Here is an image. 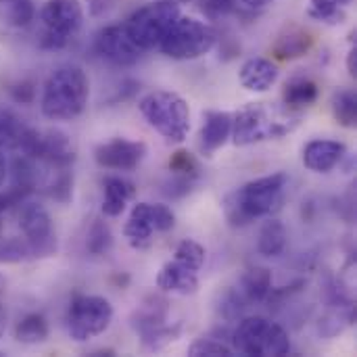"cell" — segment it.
I'll list each match as a JSON object with an SVG mask.
<instances>
[{"label":"cell","mask_w":357,"mask_h":357,"mask_svg":"<svg viewBox=\"0 0 357 357\" xmlns=\"http://www.w3.org/2000/svg\"><path fill=\"white\" fill-rule=\"evenodd\" d=\"M272 291V272L261 266H251L241 276L238 293L247 303H261Z\"/></svg>","instance_id":"21"},{"label":"cell","mask_w":357,"mask_h":357,"mask_svg":"<svg viewBox=\"0 0 357 357\" xmlns=\"http://www.w3.org/2000/svg\"><path fill=\"white\" fill-rule=\"evenodd\" d=\"M157 289H161L163 293H172V295H195L199 289V276L195 270L186 268L180 261H167L159 274H157Z\"/></svg>","instance_id":"16"},{"label":"cell","mask_w":357,"mask_h":357,"mask_svg":"<svg viewBox=\"0 0 357 357\" xmlns=\"http://www.w3.org/2000/svg\"><path fill=\"white\" fill-rule=\"evenodd\" d=\"M178 17L180 6L174 0H157L134 10L123 25L138 48L151 50L159 48V44L163 42V38L167 36L169 27L176 23Z\"/></svg>","instance_id":"7"},{"label":"cell","mask_w":357,"mask_h":357,"mask_svg":"<svg viewBox=\"0 0 357 357\" xmlns=\"http://www.w3.org/2000/svg\"><path fill=\"white\" fill-rule=\"evenodd\" d=\"M36 259L25 238H0V264H23Z\"/></svg>","instance_id":"34"},{"label":"cell","mask_w":357,"mask_h":357,"mask_svg":"<svg viewBox=\"0 0 357 357\" xmlns=\"http://www.w3.org/2000/svg\"><path fill=\"white\" fill-rule=\"evenodd\" d=\"M218 44V31L195 17H178L159 44L161 52L174 61H195Z\"/></svg>","instance_id":"6"},{"label":"cell","mask_w":357,"mask_h":357,"mask_svg":"<svg viewBox=\"0 0 357 357\" xmlns=\"http://www.w3.org/2000/svg\"><path fill=\"white\" fill-rule=\"evenodd\" d=\"M36 17L33 0H0V23L6 27H27Z\"/></svg>","instance_id":"26"},{"label":"cell","mask_w":357,"mask_h":357,"mask_svg":"<svg viewBox=\"0 0 357 357\" xmlns=\"http://www.w3.org/2000/svg\"><path fill=\"white\" fill-rule=\"evenodd\" d=\"M356 307H354L351 301L331 303V310L320 320V335H324V337H337V335H341L347 326H351L356 322Z\"/></svg>","instance_id":"23"},{"label":"cell","mask_w":357,"mask_h":357,"mask_svg":"<svg viewBox=\"0 0 357 357\" xmlns=\"http://www.w3.org/2000/svg\"><path fill=\"white\" fill-rule=\"evenodd\" d=\"M153 226L149 222H144L142 218H136V215H130L126 228H123V236L128 238L130 247L136 249V251H144L153 245Z\"/></svg>","instance_id":"32"},{"label":"cell","mask_w":357,"mask_h":357,"mask_svg":"<svg viewBox=\"0 0 357 357\" xmlns=\"http://www.w3.org/2000/svg\"><path fill=\"white\" fill-rule=\"evenodd\" d=\"M234 354L230 345L218 339H199L188 347V356L192 357H232Z\"/></svg>","instance_id":"38"},{"label":"cell","mask_w":357,"mask_h":357,"mask_svg":"<svg viewBox=\"0 0 357 357\" xmlns=\"http://www.w3.org/2000/svg\"><path fill=\"white\" fill-rule=\"evenodd\" d=\"M192 184H195V180H190V178L172 176V180H167L163 184V192L167 197H172V199H182V197H186L192 190Z\"/></svg>","instance_id":"41"},{"label":"cell","mask_w":357,"mask_h":357,"mask_svg":"<svg viewBox=\"0 0 357 357\" xmlns=\"http://www.w3.org/2000/svg\"><path fill=\"white\" fill-rule=\"evenodd\" d=\"M0 287H2V278H0Z\"/></svg>","instance_id":"48"},{"label":"cell","mask_w":357,"mask_h":357,"mask_svg":"<svg viewBox=\"0 0 357 357\" xmlns=\"http://www.w3.org/2000/svg\"><path fill=\"white\" fill-rule=\"evenodd\" d=\"M347 157V146L339 140H312L303 149V165L316 174L333 172Z\"/></svg>","instance_id":"14"},{"label":"cell","mask_w":357,"mask_h":357,"mask_svg":"<svg viewBox=\"0 0 357 357\" xmlns=\"http://www.w3.org/2000/svg\"><path fill=\"white\" fill-rule=\"evenodd\" d=\"M180 331H182V324H174V326L163 324V326L155 328L153 333L144 335V337H142V345H144L149 351H161V349H165L169 343H174V341L178 339Z\"/></svg>","instance_id":"37"},{"label":"cell","mask_w":357,"mask_h":357,"mask_svg":"<svg viewBox=\"0 0 357 357\" xmlns=\"http://www.w3.org/2000/svg\"><path fill=\"white\" fill-rule=\"evenodd\" d=\"M169 172L174 176H182V178H190V180H197L199 178V163L197 159L188 153V151H176L172 157H169Z\"/></svg>","instance_id":"39"},{"label":"cell","mask_w":357,"mask_h":357,"mask_svg":"<svg viewBox=\"0 0 357 357\" xmlns=\"http://www.w3.org/2000/svg\"><path fill=\"white\" fill-rule=\"evenodd\" d=\"M113 282H117V287H126V284L130 282V276H126V274H123V276H121V274H115V276H113Z\"/></svg>","instance_id":"46"},{"label":"cell","mask_w":357,"mask_h":357,"mask_svg":"<svg viewBox=\"0 0 357 357\" xmlns=\"http://www.w3.org/2000/svg\"><path fill=\"white\" fill-rule=\"evenodd\" d=\"M347 71H349V75L351 77H356L357 75V50L356 46L349 50V54H347Z\"/></svg>","instance_id":"43"},{"label":"cell","mask_w":357,"mask_h":357,"mask_svg":"<svg viewBox=\"0 0 357 357\" xmlns=\"http://www.w3.org/2000/svg\"><path fill=\"white\" fill-rule=\"evenodd\" d=\"M111 247H113V234L109 226L102 220H94L86 236V251L94 257H102L111 251Z\"/></svg>","instance_id":"33"},{"label":"cell","mask_w":357,"mask_h":357,"mask_svg":"<svg viewBox=\"0 0 357 357\" xmlns=\"http://www.w3.org/2000/svg\"><path fill=\"white\" fill-rule=\"evenodd\" d=\"M94 48L105 61H109L111 65H117V67L136 65L140 61L142 52H144L130 38L126 25H107V27H102L96 33Z\"/></svg>","instance_id":"11"},{"label":"cell","mask_w":357,"mask_h":357,"mask_svg":"<svg viewBox=\"0 0 357 357\" xmlns=\"http://www.w3.org/2000/svg\"><path fill=\"white\" fill-rule=\"evenodd\" d=\"M199 8L209 19H222L236 8V0H199Z\"/></svg>","instance_id":"40"},{"label":"cell","mask_w":357,"mask_h":357,"mask_svg":"<svg viewBox=\"0 0 357 357\" xmlns=\"http://www.w3.org/2000/svg\"><path fill=\"white\" fill-rule=\"evenodd\" d=\"M146 155V144L140 140L113 138L105 144H98L94 151V159L105 169L115 172H132L136 169Z\"/></svg>","instance_id":"12"},{"label":"cell","mask_w":357,"mask_h":357,"mask_svg":"<svg viewBox=\"0 0 357 357\" xmlns=\"http://www.w3.org/2000/svg\"><path fill=\"white\" fill-rule=\"evenodd\" d=\"M243 4L245 8H251V10H255V8H264L266 4H270V2H274V0H236V4Z\"/></svg>","instance_id":"44"},{"label":"cell","mask_w":357,"mask_h":357,"mask_svg":"<svg viewBox=\"0 0 357 357\" xmlns=\"http://www.w3.org/2000/svg\"><path fill=\"white\" fill-rule=\"evenodd\" d=\"M40 19L44 25L40 46L44 50H61L82 29L84 6L79 0H46Z\"/></svg>","instance_id":"8"},{"label":"cell","mask_w":357,"mask_h":357,"mask_svg":"<svg viewBox=\"0 0 357 357\" xmlns=\"http://www.w3.org/2000/svg\"><path fill=\"white\" fill-rule=\"evenodd\" d=\"M287 228L282 222L278 220H268L264 224V228L259 230V238H257V251L264 257H278L284 253L287 249Z\"/></svg>","instance_id":"24"},{"label":"cell","mask_w":357,"mask_h":357,"mask_svg":"<svg viewBox=\"0 0 357 357\" xmlns=\"http://www.w3.org/2000/svg\"><path fill=\"white\" fill-rule=\"evenodd\" d=\"M48 180L42 184L44 186V192L56 201V203H69L71 197H73V174H71V167L67 169H56V167H48Z\"/></svg>","instance_id":"28"},{"label":"cell","mask_w":357,"mask_h":357,"mask_svg":"<svg viewBox=\"0 0 357 357\" xmlns=\"http://www.w3.org/2000/svg\"><path fill=\"white\" fill-rule=\"evenodd\" d=\"M4 328H6V312H4V307L0 305V337L4 335Z\"/></svg>","instance_id":"47"},{"label":"cell","mask_w":357,"mask_h":357,"mask_svg":"<svg viewBox=\"0 0 357 357\" xmlns=\"http://www.w3.org/2000/svg\"><path fill=\"white\" fill-rule=\"evenodd\" d=\"M333 115L339 126L343 128H356L357 123V98L356 92L349 88H341L333 94L331 100Z\"/></svg>","instance_id":"31"},{"label":"cell","mask_w":357,"mask_h":357,"mask_svg":"<svg viewBox=\"0 0 357 357\" xmlns=\"http://www.w3.org/2000/svg\"><path fill=\"white\" fill-rule=\"evenodd\" d=\"M15 339L23 345H40L48 339V322L42 314H27L15 326Z\"/></svg>","instance_id":"30"},{"label":"cell","mask_w":357,"mask_h":357,"mask_svg":"<svg viewBox=\"0 0 357 357\" xmlns=\"http://www.w3.org/2000/svg\"><path fill=\"white\" fill-rule=\"evenodd\" d=\"M0 228H2V222H0Z\"/></svg>","instance_id":"49"},{"label":"cell","mask_w":357,"mask_h":357,"mask_svg":"<svg viewBox=\"0 0 357 357\" xmlns=\"http://www.w3.org/2000/svg\"><path fill=\"white\" fill-rule=\"evenodd\" d=\"M241 84L251 92H268L278 79V67L270 59H249L238 71Z\"/></svg>","instance_id":"18"},{"label":"cell","mask_w":357,"mask_h":357,"mask_svg":"<svg viewBox=\"0 0 357 357\" xmlns=\"http://www.w3.org/2000/svg\"><path fill=\"white\" fill-rule=\"evenodd\" d=\"M138 107L144 119L149 121V126L155 132H159L163 138L172 142L186 140L190 132V109L180 94L157 90L146 94Z\"/></svg>","instance_id":"4"},{"label":"cell","mask_w":357,"mask_h":357,"mask_svg":"<svg viewBox=\"0 0 357 357\" xmlns=\"http://www.w3.org/2000/svg\"><path fill=\"white\" fill-rule=\"evenodd\" d=\"M27 130L29 126H25V121L15 111L0 107V149L19 151Z\"/></svg>","instance_id":"25"},{"label":"cell","mask_w":357,"mask_h":357,"mask_svg":"<svg viewBox=\"0 0 357 357\" xmlns=\"http://www.w3.org/2000/svg\"><path fill=\"white\" fill-rule=\"evenodd\" d=\"M232 113L228 111H205L203 113V126H201V151L205 157H211L215 151H220L230 134H232Z\"/></svg>","instance_id":"15"},{"label":"cell","mask_w":357,"mask_h":357,"mask_svg":"<svg viewBox=\"0 0 357 357\" xmlns=\"http://www.w3.org/2000/svg\"><path fill=\"white\" fill-rule=\"evenodd\" d=\"M232 349L243 356L282 357L291 354V339L287 331L261 316L238 320V326L232 333Z\"/></svg>","instance_id":"5"},{"label":"cell","mask_w":357,"mask_h":357,"mask_svg":"<svg viewBox=\"0 0 357 357\" xmlns=\"http://www.w3.org/2000/svg\"><path fill=\"white\" fill-rule=\"evenodd\" d=\"M10 96L19 105H29L36 98V88L29 79H21L15 86H10Z\"/></svg>","instance_id":"42"},{"label":"cell","mask_w":357,"mask_h":357,"mask_svg":"<svg viewBox=\"0 0 357 357\" xmlns=\"http://www.w3.org/2000/svg\"><path fill=\"white\" fill-rule=\"evenodd\" d=\"M167 314H169V303L167 299L159 297V295H149L138 310L132 314L130 324L134 328V333L142 339L144 335L153 333L155 328L167 324Z\"/></svg>","instance_id":"17"},{"label":"cell","mask_w":357,"mask_h":357,"mask_svg":"<svg viewBox=\"0 0 357 357\" xmlns=\"http://www.w3.org/2000/svg\"><path fill=\"white\" fill-rule=\"evenodd\" d=\"M351 4H354V0H310L307 15L314 21H320L326 25H339L347 19L345 8Z\"/></svg>","instance_id":"29"},{"label":"cell","mask_w":357,"mask_h":357,"mask_svg":"<svg viewBox=\"0 0 357 357\" xmlns=\"http://www.w3.org/2000/svg\"><path fill=\"white\" fill-rule=\"evenodd\" d=\"M90 96V82L82 67L61 65L56 67L42 92V113L52 121H69L84 113Z\"/></svg>","instance_id":"2"},{"label":"cell","mask_w":357,"mask_h":357,"mask_svg":"<svg viewBox=\"0 0 357 357\" xmlns=\"http://www.w3.org/2000/svg\"><path fill=\"white\" fill-rule=\"evenodd\" d=\"M301 121L299 111L255 102L232 117V140L236 146H249L264 140H276L291 134Z\"/></svg>","instance_id":"3"},{"label":"cell","mask_w":357,"mask_h":357,"mask_svg":"<svg viewBox=\"0 0 357 357\" xmlns=\"http://www.w3.org/2000/svg\"><path fill=\"white\" fill-rule=\"evenodd\" d=\"M320 96V88L314 79L310 77H295L291 82H287L282 98H284V107L299 111L305 107H312Z\"/></svg>","instance_id":"22"},{"label":"cell","mask_w":357,"mask_h":357,"mask_svg":"<svg viewBox=\"0 0 357 357\" xmlns=\"http://www.w3.org/2000/svg\"><path fill=\"white\" fill-rule=\"evenodd\" d=\"M113 320V307L98 295H75L69 303L65 326L73 341L86 343L102 335Z\"/></svg>","instance_id":"9"},{"label":"cell","mask_w":357,"mask_h":357,"mask_svg":"<svg viewBox=\"0 0 357 357\" xmlns=\"http://www.w3.org/2000/svg\"><path fill=\"white\" fill-rule=\"evenodd\" d=\"M105 197H102V213L107 218H117L126 211V205L134 199L136 188L132 182L119 176H107L102 180Z\"/></svg>","instance_id":"20"},{"label":"cell","mask_w":357,"mask_h":357,"mask_svg":"<svg viewBox=\"0 0 357 357\" xmlns=\"http://www.w3.org/2000/svg\"><path fill=\"white\" fill-rule=\"evenodd\" d=\"M249 303L243 299V295L238 293V291H232V289H228V291H224V293H220V301H218V314L226 320V322H236L241 316H243V312H245V307H247Z\"/></svg>","instance_id":"35"},{"label":"cell","mask_w":357,"mask_h":357,"mask_svg":"<svg viewBox=\"0 0 357 357\" xmlns=\"http://www.w3.org/2000/svg\"><path fill=\"white\" fill-rule=\"evenodd\" d=\"M33 159L42 161L48 167L67 169L75 161V146H73L71 138L65 132H61V130L40 132L38 149H36Z\"/></svg>","instance_id":"13"},{"label":"cell","mask_w":357,"mask_h":357,"mask_svg":"<svg viewBox=\"0 0 357 357\" xmlns=\"http://www.w3.org/2000/svg\"><path fill=\"white\" fill-rule=\"evenodd\" d=\"M174 2H178V0H174Z\"/></svg>","instance_id":"50"},{"label":"cell","mask_w":357,"mask_h":357,"mask_svg":"<svg viewBox=\"0 0 357 357\" xmlns=\"http://www.w3.org/2000/svg\"><path fill=\"white\" fill-rule=\"evenodd\" d=\"M176 261L184 264L186 268L199 272L205 264V249L197 243V241H190V238H184L178 247H176V253H174Z\"/></svg>","instance_id":"36"},{"label":"cell","mask_w":357,"mask_h":357,"mask_svg":"<svg viewBox=\"0 0 357 357\" xmlns=\"http://www.w3.org/2000/svg\"><path fill=\"white\" fill-rule=\"evenodd\" d=\"M19 226H21L23 238L29 243L36 259L54 255L56 236H54L52 220H50V213L40 203H31L27 199L21 203Z\"/></svg>","instance_id":"10"},{"label":"cell","mask_w":357,"mask_h":357,"mask_svg":"<svg viewBox=\"0 0 357 357\" xmlns=\"http://www.w3.org/2000/svg\"><path fill=\"white\" fill-rule=\"evenodd\" d=\"M136 218H142L144 222H149L153 226L155 232H169L176 224V215L167 205H159V203H136L132 213Z\"/></svg>","instance_id":"27"},{"label":"cell","mask_w":357,"mask_h":357,"mask_svg":"<svg viewBox=\"0 0 357 357\" xmlns=\"http://www.w3.org/2000/svg\"><path fill=\"white\" fill-rule=\"evenodd\" d=\"M289 176L284 172L251 180L224 199V215L232 228H245L280 209Z\"/></svg>","instance_id":"1"},{"label":"cell","mask_w":357,"mask_h":357,"mask_svg":"<svg viewBox=\"0 0 357 357\" xmlns=\"http://www.w3.org/2000/svg\"><path fill=\"white\" fill-rule=\"evenodd\" d=\"M6 172H8V167H6V157H4V153H2V149H0V186L4 184Z\"/></svg>","instance_id":"45"},{"label":"cell","mask_w":357,"mask_h":357,"mask_svg":"<svg viewBox=\"0 0 357 357\" xmlns=\"http://www.w3.org/2000/svg\"><path fill=\"white\" fill-rule=\"evenodd\" d=\"M312 46H314V33L303 27L293 25V27H287L278 36V40L272 46V54L278 61H293V59L307 54Z\"/></svg>","instance_id":"19"}]
</instances>
